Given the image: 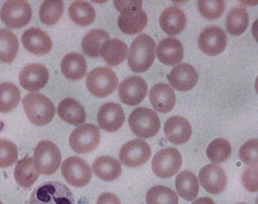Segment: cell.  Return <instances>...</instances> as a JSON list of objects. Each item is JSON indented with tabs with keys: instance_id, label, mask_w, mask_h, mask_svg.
I'll list each match as a JSON object with an SVG mask.
<instances>
[{
	"instance_id": "6da1fadb",
	"label": "cell",
	"mask_w": 258,
	"mask_h": 204,
	"mask_svg": "<svg viewBox=\"0 0 258 204\" xmlns=\"http://www.w3.org/2000/svg\"><path fill=\"white\" fill-rule=\"evenodd\" d=\"M156 44L148 35H139L128 48V66L135 73H145L155 60Z\"/></svg>"
},
{
	"instance_id": "7a4b0ae2",
	"label": "cell",
	"mask_w": 258,
	"mask_h": 204,
	"mask_svg": "<svg viewBox=\"0 0 258 204\" xmlns=\"http://www.w3.org/2000/svg\"><path fill=\"white\" fill-rule=\"evenodd\" d=\"M22 103L28 119L37 126H44L51 123L55 115V107L51 100L40 93L26 95Z\"/></svg>"
},
{
	"instance_id": "3957f363",
	"label": "cell",
	"mask_w": 258,
	"mask_h": 204,
	"mask_svg": "<svg viewBox=\"0 0 258 204\" xmlns=\"http://www.w3.org/2000/svg\"><path fill=\"white\" fill-rule=\"evenodd\" d=\"M30 204H75V198L66 185L57 181H49L33 190Z\"/></svg>"
},
{
	"instance_id": "277c9868",
	"label": "cell",
	"mask_w": 258,
	"mask_h": 204,
	"mask_svg": "<svg viewBox=\"0 0 258 204\" xmlns=\"http://www.w3.org/2000/svg\"><path fill=\"white\" fill-rule=\"evenodd\" d=\"M128 125L137 137L147 139L157 134L161 127V120L156 111L140 107L131 112Z\"/></svg>"
},
{
	"instance_id": "5b68a950",
	"label": "cell",
	"mask_w": 258,
	"mask_h": 204,
	"mask_svg": "<svg viewBox=\"0 0 258 204\" xmlns=\"http://www.w3.org/2000/svg\"><path fill=\"white\" fill-rule=\"evenodd\" d=\"M86 86L90 93L97 98H106L118 86V79L110 68H95L86 77Z\"/></svg>"
},
{
	"instance_id": "8992f818",
	"label": "cell",
	"mask_w": 258,
	"mask_h": 204,
	"mask_svg": "<svg viewBox=\"0 0 258 204\" xmlns=\"http://www.w3.org/2000/svg\"><path fill=\"white\" fill-rule=\"evenodd\" d=\"M61 162V154L57 146L52 141H40L35 149L33 163L40 174L49 176L56 172Z\"/></svg>"
},
{
	"instance_id": "52a82bcc",
	"label": "cell",
	"mask_w": 258,
	"mask_h": 204,
	"mask_svg": "<svg viewBox=\"0 0 258 204\" xmlns=\"http://www.w3.org/2000/svg\"><path fill=\"white\" fill-rule=\"evenodd\" d=\"M32 16L31 6L23 0L6 2L0 11V18L5 26L11 29L22 28L30 22Z\"/></svg>"
},
{
	"instance_id": "ba28073f",
	"label": "cell",
	"mask_w": 258,
	"mask_h": 204,
	"mask_svg": "<svg viewBox=\"0 0 258 204\" xmlns=\"http://www.w3.org/2000/svg\"><path fill=\"white\" fill-rule=\"evenodd\" d=\"M101 140V134L98 126L93 124H83L74 130L69 138L70 147L78 154L93 152Z\"/></svg>"
},
{
	"instance_id": "9c48e42d",
	"label": "cell",
	"mask_w": 258,
	"mask_h": 204,
	"mask_svg": "<svg viewBox=\"0 0 258 204\" xmlns=\"http://www.w3.org/2000/svg\"><path fill=\"white\" fill-rule=\"evenodd\" d=\"M61 172L69 185L78 188L86 186L92 178V169L78 156H72L64 160L61 166Z\"/></svg>"
},
{
	"instance_id": "30bf717a",
	"label": "cell",
	"mask_w": 258,
	"mask_h": 204,
	"mask_svg": "<svg viewBox=\"0 0 258 204\" xmlns=\"http://www.w3.org/2000/svg\"><path fill=\"white\" fill-rule=\"evenodd\" d=\"M182 163L181 154L176 148L168 147L156 153L152 162L153 172L156 177L166 179L174 176Z\"/></svg>"
},
{
	"instance_id": "8fae6325",
	"label": "cell",
	"mask_w": 258,
	"mask_h": 204,
	"mask_svg": "<svg viewBox=\"0 0 258 204\" xmlns=\"http://www.w3.org/2000/svg\"><path fill=\"white\" fill-rule=\"evenodd\" d=\"M152 155V149L144 140L135 139L126 143L119 151V162L127 168L145 164Z\"/></svg>"
},
{
	"instance_id": "7c38bea8",
	"label": "cell",
	"mask_w": 258,
	"mask_h": 204,
	"mask_svg": "<svg viewBox=\"0 0 258 204\" xmlns=\"http://www.w3.org/2000/svg\"><path fill=\"white\" fill-rule=\"evenodd\" d=\"M148 91L147 83L141 77H128L118 86L120 101L127 106H137L146 98Z\"/></svg>"
},
{
	"instance_id": "4fadbf2b",
	"label": "cell",
	"mask_w": 258,
	"mask_h": 204,
	"mask_svg": "<svg viewBox=\"0 0 258 204\" xmlns=\"http://www.w3.org/2000/svg\"><path fill=\"white\" fill-rule=\"evenodd\" d=\"M227 45V37L219 27H208L199 36V47L209 56L219 55Z\"/></svg>"
},
{
	"instance_id": "5bb4252c",
	"label": "cell",
	"mask_w": 258,
	"mask_h": 204,
	"mask_svg": "<svg viewBox=\"0 0 258 204\" xmlns=\"http://www.w3.org/2000/svg\"><path fill=\"white\" fill-rule=\"evenodd\" d=\"M49 75L48 70L45 65L39 63H30L24 66L20 73V84L24 90L39 91L46 86Z\"/></svg>"
},
{
	"instance_id": "9a60e30c",
	"label": "cell",
	"mask_w": 258,
	"mask_h": 204,
	"mask_svg": "<svg viewBox=\"0 0 258 204\" xmlns=\"http://www.w3.org/2000/svg\"><path fill=\"white\" fill-rule=\"evenodd\" d=\"M199 180L208 193L215 195L222 193L227 184L225 172L217 164H208L203 166L199 173Z\"/></svg>"
},
{
	"instance_id": "2e32d148",
	"label": "cell",
	"mask_w": 258,
	"mask_h": 204,
	"mask_svg": "<svg viewBox=\"0 0 258 204\" xmlns=\"http://www.w3.org/2000/svg\"><path fill=\"white\" fill-rule=\"evenodd\" d=\"M125 115L123 108L115 102H107L100 107L98 112V123L102 130L116 132L122 127Z\"/></svg>"
},
{
	"instance_id": "e0dca14e",
	"label": "cell",
	"mask_w": 258,
	"mask_h": 204,
	"mask_svg": "<svg viewBox=\"0 0 258 204\" xmlns=\"http://www.w3.org/2000/svg\"><path fill=\"white\" fill-rule=\"evenodd\" d=\"M168 79L170 85L174 90L186 92V91L192 90L198 84L199 76L193 65L188 63H181L174 66L170 72Z\"/></svg>"
},
{
	"instance_id": "ac0fdd59",
	"label": "cell",
	"mask_w": 258,
	"mask_h": 204,
	"mask_svg": "<svg viewBox=\"0 0 258 204\" xmlns=\"http://www.w3.org/2000/svg\"><path fill=\"white\" fill-rule=\"evenodd\" d=\"M148 16L143 8H126L120 11L118 18V28L127 35H136L143 31L147 26Z\"/></svg>"
},
{
	"instance_id": "d6986e66",
	"label": "cell",
	"mask_w": 258,
	"mask_h": 204,
	"mask_svg": "<svg viewBox=\"0 0 258 204\" xmlns=\"http://www.w3.org/2000/svg\"><path fill=\"white\" fill-rule=\"evenodd\" d=\"M164 134L170 143L174 145H182L190 139L192 125L185 117L173 116L165 122Z\"/></svg>"
},
{
	"instance_id": "ffe728a7",
	"label": "cell",
	"mask_w": 258,
	"mask_h": 204,
	"mask_svg": "<svg viewBox=\"0 0 258 204\" xmlns=\"http://www.w3.org/2000/svg\"><path fill=\"white\" fill-rule=\"evenodd\" d=\"M22 44L29 52L44 55L52 49V40L46 32L37 28L28 29L22 35Z\"/></svg>"
},
{
	"instance_id": "44dd1931",
	"label": "cell",
	"mask_w": 258,
	"mask_h": 204,
	"mask_svg": "<svg viewBox=\"0 0 258 204\" xmlns=\"http://www.w3.org/2000/svg\"><path fill=\"white\" fill-rule=\"evenodd\" d=\"M149 100H151L154 109L166 114V112L171 111L176 105V94L171 86L166 85L164 83H159L152 87L151 92H149Z\"/></svg>"
},
{
	"instance_id": "7402d4cb",
	"label": "cell",
	"mask_w": 258,
	"mask_h": 204,
	"mask_svg": "<svg viewBox=\"0 0 258 204\" xmlns=\"http://www.w3.org/2000/svg\"><path fill=\"white\" fill-rule=\"evenodd\" d=\"M156 55L165 65H176L184 59V47L176 38H165L161 40L156 47Z\"/></svg>"
},
{
	"instance_id": "603a6c76",
	"label": "cell",
	"mask_w": 258,
	"mask_h": 204,
	"mask_svg": "<svg viewBox=\"0 0 258 204\" xmlns=\"http://www.w3.org/2000/svg\"><path fill=\"white\" fill-rule=\"evenodd\" d=\"M186 14L178 7H168L160 16V27L165 33L176 36L186 27Z\"/></svg>"
},
{
	"instance_id": "cb8c5ba5",
	"label": "cell",
	"mask_w": 258,
	"mask_h": 204,
	"mask_svg": "<svg viewBox=\"0 0 258 204\" xmlns=\"http://www.w3.org/2000/svg\"><path fill=\"white\" fill-rule=\"evenodd\" d=\"M92 170L98 178L105 181H114L122 174V164L110 156H101L94 161Z\"/></svg>"
},
{
	"instance_id": "d4e9b609",
	"label": "cell",
	"mask_w": 258,
	"mask_h": 204,
	"mask_svg": "<svg viewBox=\"0 0 258 204\" xmlns=\"http://www.w3.org/2000/svg\"><path fill=\"white\" fill-rule=\"evenodd\" d=\"M57 114L62 120H64L66 123L73 124V125H81L86 119L84 107L72 98L62 100L59 107H57Z\"/></svg>"
},
{
	"instance_id": "484cf974",
	"label": "cell",
	"mask_w": 258,
	"mask_h": 204,
	"mask_svg": "<svg viewBox=\"0 0 258 204\" xmlns=\"http://www.w3.org/2000/svg\"><path fill=\"white\" fill-rule=\"evenodd\" d=\"M127 45L119 39H110L106 41L100 49V55L107 64L111 66L122 63L127 57Z\"/></svg>"
},
{
	"instance_id": "4316f807",
	"label": "cell",
	"mask_w": 258,
	"mask_h": 204,
	"mask_svg": "<svg viewBox=\"0 0 258 204\" xmlns=\"http://www.w3.org/2000/svg\"><path fill=\"white\" fill-rule=\"evenodd\" d=\"M87 63L84 56L78 53H69L61 61V73L72 81H78L85 76Z\"/></svg>"
},
{
	"instance_id": "83f0119b",
	"label": "cell",
	"mask_w": 258,
	"mask_h": 204,
	"mask_svg": "<svg viewBox=\"0 0 258 204\" xmlns=\"http://www.w3.org/2000/svg\"><path fill=\"white\" fill-rule=\"evenodd\" d=\"M14 178L16 184L22 188H29L31 187L37 179L39 178V172L35 168L32 157H24L20 160L15 165Z\"/></svg>"
},
{
	"instance_id": "f1b7e54d",
	"label": "cell",
	"mask_w": 258,
	"mask_h": 204,
	"mask_svg": "<svg viewBox=\"0 0 258 204\" xmlns=\"http://www.w3.org/2000/svg\"><path fill=\"white\" fill-rule=\"evenodd\" d=\"M176 188L179 196L186 201H194L199 194V180L190 171L179 172L176 178Z\"/></svg>"
},
{
	"instance_id": "f546056e",
	"label": "cell",
	"mask_w": 258,
	"mask_h": 204,
	"mask_svg": "<svg viewBox=\"0 0 258 204\" xmlns=\"http://www.w3.org/2000/svg\"><path fill=\"white\" fill-rule=\"evenodd\" d=\"M108 40H110V36L108 35L107 31L100 30V29L91 30L83 37V52H84L87 56L99 57L101 46Z\"/></svg>"
},
{
	"instance_id": "4dcf8cb0",
	"label": "cell",
	"mask_w": 258,
	"mask_h": 204,
	"mask_svg": "<svg viewBox=\"0 0 258 204\" xmlns=\"http://www.w3.org/2000/svg\"><path fill=\"white\" fill-rule=\"evenodd\" d=\"M69 16L78 26L86 27L95 20V11L90 3L74 2L69 6Z\"/></svg>"
},
{
	"instance_id": "1f68e13d",
	"label": "cell",
	"mask_w": 258,
	"mask_h": 204,
	"mask_svg": "<svg viewBox=\"0 0 258 204\" xmlns=\"http://www.w3.org/2000/svg\"><path fill=\"white\" fill-rule=\"evenodd\" d=\"M19 51V40L13 32L0 29V61L10 63Z\"/></svg>"
},
{
	"instance_id": "d6a6232c",
	"label": "cell",
	"mask_w": 258,
	"mask_h": 204,
	"mask_svg": "<svg viewBox=\"0 0 258 204\" xmlns=\"http://www.w3.org/2000/svg\"><path fill=\"white\" fill-rule=\"evenodd\" d=\"M249 26V14L243 7H235L226 18V29L234 36L242 35Z\"/></svg>"
},
{
	"instance_id": "836d02e7",
	"label": "cell",
	"mask_w": 258,
	"mask_h": 204,
	"mask_svg": "<svg viewBox=\"0 0 258 204\" xmlns=\"http://www.w3.org/2000/svg\"><path fill=\"white\" fill-rule=\"evenodd\" d=\"M21 93L19 87L13 83L0 84V112H10L19 105Z\"/></svg>"
},
{
	"instance_id": "e575fe53",
	"label": "cell",
	"mask_w": 258,
	"mask_h": 204,
	"mask_svg": "<svg viewBox=\"0 0 258 204\" xmlns=\"http://www.w3.org/2000/svg\"><path fill=\"white\" fill-rule=\"evenodd\" d=\"M207 156L214 164L223 163L227 161L231 156L232 147L231 144L226 139L218 138L208 145L207 147Z\"/></svg>"
},
{
	"instance_id": "d590c367",
	"label": "cell",
	"mask_w": 258,
	"mask_h": 204,
	"mask_svg": "<svg viewBox=\"0 0 258 204\" xmlns=\"http://www.w3.org/2000/svg\"><path fill=\"white\" fill-rule=\"evenodd\" d=\"M63 2L61 0H47L44 2L39 10V19L46 26H53L60 20L63 13Z\"/></svg>"
},
{
	"instance_id": "8d00e7d4",
	"label": "cell",
	"mask_w": 258,
	"mask_h": 204,
	"mask_svg": "<svg viewBox=\"0 0 258 204\" xmlns=\"http://www.w3.org/2000/svg\"><path fill=\"white\" fill-rule=\"evenodd\" d=\"M147 204H178V195L165 186L152 187L146 196Z\"/></svg>"
},
{
	"instance_id": "74e56055",
	"label": "cell",
	"mask_w": 258,
	"mask_h": 204,
	"mask_svg": "<svg viewBox=\"0 0 258 204\" xmlns=\"http://www.w3.org/2000/svg\"><path fill=\"white\" fill-rule=\"evenodd\" d=\"M198 7L203 18L217 20L225 11V3L223 0H202L198 3Z\"/></svg>"
},
{
	"instance_id": "f35d334b",
	"label": "cell",
	"mask_w": 258,
	"mask_h": 204,
	"mask_svg": "<svg viewBox=\"0 0 258 204\" xmlns=\"http://www.w3.org/2000/svg\"><path fill=\"white\" fill-rule=\"evenodd\" d=\"M19 152L16 146L10 140L0 139V168H10L16 163Z\"/></svg>"
},
{
	"instance_id": "ab89813d",
	"label": "cell",
	"mask_w": 258,
	"mask_h": 204,
	"mask_svg": "<svg viewBox=\"0 0 258 204\" xmlns=\"http://www.w3.org/2000/svg\"><path fill=\"white\" fill-rule=\"evenodd\" d=\"M258 140L251 139L243 144L242 147L240 148L239 156L240 160L247 165H257L258 162Z\"/></svg>"
},
{
	"instance_id": "60d3db41",
	"label": "cell",
	"mask_w": 258,
	"mask_h": 204,
	"mask_svg": "<svg viewBox=\"0 0 258 204\" xmlns=\"http://www.w3.org/2000/svg\"><path fill=\"white\" fill-rule=\"evenodd\" d=\"M258 174L257 165H249L242 173V185L247 190L255 191L258 190Z\"/></svg>"
},
{
	"instance_id": "b9f144b4",
	"label": "cell",
	"mask_w": 258,
	"mask_h": 204,
	"mask_svg": "<svg viewBox=\"0 0 258 204\" xmlns=\"http://www.w3.org/2000/svg\"><path fill=\"white\" fill-rule=\"evenodd\" d=\"M115 7L120 12L126 8H141L143 7V2L141 0H120V2H114Z\"/></svg>"
},
{
	"instance_id": "7bdbcfd3",
	"label": "cell",
	"mask_w": 258,
	"mask_h": 204,
	"mask_svg": "<svg viewBox=\"0 0 258 204\" xmlns=\"http://www.w3.org/2000/svg\"><path fill=\"white\" fill-rule=\"evenodd\" d=\"M97 204H122L119 198L111 193H103L98 197Z\"/></svg>"
},
{
	"instance_id": "ee69618b",
	"label": "cell",
	"mask_w": 258,
	"mask_h": 204,
	"mask_svg": "<svg viewBox=\"0 0 258 204\" xmlns=\"http://www.w3.org/2000/svg\"><path fill=\"white\" fill-rule=\"evenodd\" d=\"M192 204H215V202L211 197H200L193 201Z\"/></svg>"
},
{
	"instance_id": "f6af8a7d",
	"label": "cell",
	"mask_w": 258,
	"mask_h": 204,
	"mask_svg": "<svg viewBox=\"0 0 258 204\" xmlns=\"http://www.w3.org/2000/svg\"><path fill=\"white\" fill-rule=\"evenodd\" d=\"M239 204H245V203H239Z\"/></svg>"
},
{
	"instance_id": "bcb514c9",
	"label": "cell",
	"mask_w": 258,
	"mask_h": 204,
	"mask_svg": "<svg viewBox=\"0 0 258 204\" xmlns=\"http://www.w3.org/2000/svg\"><path fill=\"white\" fill-rule=\"evenodd\" d=\"M0 204H3V203H2V202H0Z\"/></svg>"
}]
</instances>
